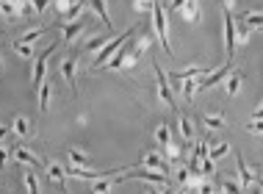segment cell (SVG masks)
Listing matches in <instances>:
<instances>
[{
	"instance_id": "1",
	"label": "cell",
	"mask_w": 263,
	"mask_h": 194,
	"mask_svg": "<svg viewBox=\"0 0 263 194\" xmlns=\"http://www.w3.org/2000/svg\"><path fill=\"white\" fill-rule=\"evenodd\" d=\"M136 31H142V25H133V28H127V31H122V33H119V36H116V39H108V42H105V48H103V50H100V53H97V56H95V61H92V67H95V69L105 67V61H108V58L114 56V53L119 50L122 45L127 42V39H133V36H136Z\"/></svg>"
},
{
	"instance_id": "2",
	"label": "cell",
	"mask_w": 263,
	"mask_h": 194,
	"mask_svg": "<svg viewBox=\"0 0 263 194\" xmlns=\"http://www.w3.org/2000/svg\"><path fill=\"white\" fill-rule=\"evenodd\" d=\"M153 28H155V36H158V45L163 48L166 56H174V48L169 42V25H166V14H163V6L155 3L153 6Z\"/></svg>"
},
{
	"instance_id": "3",
	"label": "cell",
	"mask_w": 263,
	"mask_h": 194,
	"mask_svg": "<svg viewBox=\"0 0 263 194\" xmlns=\"http://www.w3.org/2000/svg\"><path fill=\"white\" fill-rule=\"evenodd\" d=\"M153 69H155V84H158V97L163 100V105L166 108H178V100H174V95H172V89H169V81H166V72L161 69V64L158 61H153Z\"/></svg>"
},
{
	"instance_id": "4",
	"label": "cell",
	"mask_w": 263,
	"mask_h": 194,
	"mask_svg": "<svg viewBox=\"0 0 263 194\" xmlns=\"http://www.w3.org/2000/svg\"><path fill=\"white\" fill-rule=\"evenodd\" d=\"M225 50H227V61H233V56H236V17L230 11V3L225 9Z\"/></svg>"
},
{
	"instance_id": "5",
	"label": "cell",
	"mask_w": 263,
	"mask_h": 194,
	"mask_svg": "<svg viewBox=\"0 0 263 194\" xmlns=\"http://www.w3.org/2000/svg\"><path fill=\"white\" fill-rule=\"evenodd\" d=\"M139 167H142V169H150V172H163V175H169L166 158H163L158 150H144V152H142V161H139Z\"/></svg>"
},
{
	"instance_id": "6",
	"label": "cell",
	"mask_w": 263,
	"mask_h": 194,
	"mask_svg": "<svg viewBox=\"0 0 263 194\" xmlns=\"http://www.w3.org/2000/svg\"><path fill=\"white\" fill-rule=\"evenodd\" d=\"M56 48H58V45L53 42L50 48H48V50L42 53V56L36 58V64H33V72H31V84L36 86V89H39V86L45 84V75H48V58H50V53H56Z\"/></svg>"
},
{
	"instance_id": "7",
	"label": "cell",
	"mask_w": 263,
	"mask_h": 194,
	"mask_svg": "<svg viewBox=\"0 0 263 194\" xmlns=\"http://www.w3.org/2000/svg\"><path fill=\"white\" fill-rule=\"evenodd\" d=\"M238 178H241V186H247V189H252V186H260V175L258 169H252L247 161H244V156H238Z\"/></svg>"
},
{
	"instance_id": "8",
	"label": "cell",
	"mask_w": 263,
	"mask_h": 194,
	"mask_svg": "<svg viewBox=\"0 0 263 194\" xmlns=\"http://www.w3.org/2000/svg\"><path fill=\"white\" fill-rule=\"evenodd\" d=\"M125 178L144 180V183H155V186H166V183H169V175H163V172H150V169H133V172L125 175Z\"/></svg>"
},
{
	"instance_id": "9",
	"label": "cell",
	"mask_w": 263,
	"mask_h": 194,
	"mask_svg": "<svg viewBox=\"0 0 263 194\" xmlns=\"http://www.w3.org/2000/svg\"><path fill=\"white\" fill-rule=\"evenodd\" d=\"M75 72H78V58H64L61 61V78L69 84L72 97H78V84H75Z\"/></svg>"
},
{
	"instance_id": "10",
	"label": "cell",
	"mask_w": 263,
	"mask_h": 194,
	"mask_svg": "<svg viewBox=\"0 0 263 194\" xmlns=\"http://www.w3.org/2000/svg\"><path fill=\"white\" fill-rule=\"evenodd\" d=\"M230 72H233V61H227L225 67L213 69V72H210L208 78H202V81H200V89L205 92V89H210V86H216V84H219V81H225V78H227V75H230Z\"/></svg>"
},
{
	"instance_id": "11",
	"label": "cell",
	"mask_w": 263,
	"mask_h": 194,
	"mask_svg": "<svg viewBox=\"0 0 263 194\" xmlns=\"http://www.w3.org/2000/svg\"><path fill=\"white\" fill-rule=\"evenodd\" d=\"M14 158H17L20 164H28V167H33V169H42V167H45V164L39 161V158L33 156L28 147H17V150H14Z\"/></svg>"
},
{
	"instance_id": "12",
	"label": "cell",
	"mask_w": 263,
	"mask_h": 194,
	"mask_svg": "<svg viewBox=\"0 0 263 194\" xmlns=\"http://www.w3.org/2000/svg\"><path fill=\"white\" fill-rule=\"evenodd\" d=\"M67 161L72 164V167H89L92 158H89V152L78 150V147H69V150H67Z\"/></svg>"
},
{
	"instance_id": "13",
	"label": "cell",
	"mask_w": 263,
	"mask_h": 194,
	"mask_svg": "<svg viewBox=\"0 0 263 194\" xmlns=\"http://www.w3.org/2000/svg\"><path fill=\"white\" fill-rule=\"evenodd\" d=\"M236 20L247 22L249 28H263V14H260V11H255V9H244L241 14L236 17Z\"/></svg>"
},
{
	"instance_id": "14",
	"label": "cell",
	"mask_w": 263,
	"mask_h": 194,
	"mask_svg": "<svg viewBox=\"0 0 263 194\" xmlns=\"http://www.w3.org/2000/svg\"><path fill=\"white\" fill-rule=\"evenodd\" d=\"M92 3V11H95L97 17L105 22V28H108L111 33H114V22H111V17H108V9H105V0H89Z\"/></svg>"
},
{
	"instance_id": "15",
	"label": "cell",
	"mask_w": 263,
	"mask_h": 194,
	"mask_svg": "<svg viewBox=\"0 0 263 194\" xmlns=\"http://www.w3.org/2000/svg\"><path fill=\"white\" fill-rule=\"evenodd\" d=\"M48 178L53 180V183L61 186L64 180H67V169H64L61 164H56V161H48Z\"/></svg>"
},
{
	"instance_id": "16",
	"label": "cell",
	"mask_w": 263,
	"mask_h": 194,
	"mask_svg": "<svg viewBox=\"0 0 263 194\" xmlns=\"http://www.w3.org/2000/svg\"><path fill=\"white\" fill-rule=\"evenodd\" d=\"M0 17H6L9 22H14L20 17V9H17V0H0Z\"/></svg>"
},
{
	"instance_id": "17",
	"label": "cell",
	"mask_w": 263,
	"mask_h": 194,
	"mask_svg": "<svg viewBox=\"0 0 263 194\" xmlns=\"http://www.w3.org/2000/svg\"><path fill=\"white\" fill-rule=\"evenodd\" d=\"M241 81H244V72L241 69H233L230 78H227V97H236L238 89H241Z\"/></svg>"
},
{
	"instance_id": "18",
	"label": "cell",
	"mask_w": 263,
	"mask_h": 194,
	"mask_svg": "<svg viewBox=\"0 0 263 194\" xmlns=\"http://www.w3.org/2000/svg\"><path fill=\"white\" fill-rule=\"evenodd\" d=\"M11 131H14L20 139L31 136V120H28V117H17V120H14V125H11Z\"/></svg>"
},
{
	"instance_id": "19",
	"label": "cell",
	"mask_w": 263,
	"mask_h": 194,
	"mask_svg": "<svg viewBox=\"0 0 263 194\" xmlns=\"http://www.w3.org/2000/svg\"><path fill=\"white\" fill-rule=\"evenodd\" d=\"M22 183H25L28 194H39V178L33 175V169H25V172H22Z\"/></svg>"
},
{
	"instance_id": "20",
	"label": "cell",
	"mask_w": 263,
	"mask_h": 194,
	"mask_svg": "<svg viewBox=\"0 0 263 194\" xmlns=\"http://www.w3.org/2000/svg\"><path fill=\"white\" fill-rule=\"evenodd\" d=\"M202 122H205V128H208V131H222V128L227 125V122H225V117H222V114H208V117H202Z\"/></svg>"
},
{
	"instance_id": "21",
	"label": "cell",
	"mask_w": 263,
	"mask_h": 194,
	"mask_svg": "<svg viewBox=\"0 0 263 194\" xmlns=\"http://www.w3.org/2000/svg\"><path fill=\"white\" fill-rule=\"evenodd\" d=\"M80 31H83V22H80V20L67 22V25H64V42H72V39L78 36Z\"/></svg>"
},
{
	"instance_id": "22",
	"label": "cell",
	"mask_w": 263,
	"mask_h": 194,
	"mask_svg": "<svg viewBox=\"0 0 263 194\" xmlns=\"http://www.w3.org/2000/svg\"><path fill=\"white\" fill-rule=\"evenodd\" d=\"M111 186H116L114 178H97V180H92V191H95V194H108Z\"/></svg>"
},
{
	"instance_id": "23",
	"label": "cell",
	"mask_w": 263,
	"mask_h": 194,
	"mask_svg": "<svg viewBox=\"0 0 263 194\" xmlns=\"http://www.w3.org/2000/svg\"><path fill=\"white\" fill-rule=\"evenodd\" d=\"M227 152H230V144H227V142L208 147V158H210V161H219V158H225V156H227Z\"/></svg>"
},
{
	"instance_id": "24",
	"label": "cell",
	"mask_w": 263,
	"mask_h": 194,
	"mask_svg": "<svg viewBox=\"0 0 263 194\" xmlns=\"http://www.w3.org/2000/svg\"><path fill=\"white\" fill-rule=\"evenodd\" d=\"M50 95H53V89H50L48 81H45V84L39 86V108H42V111L50 108Z\"/></svg>"
},
{
	"instance_id": "25",
	"label": "cell",
	"mask_w": 263,
	"mask_h": 194,
	"mask_svg": "<svg viewBox=\"0 0 263 194\" xmlns=\"http://www.w3.org/2000/svg\"><path fill=\"white\" fill-rule=\"evenodd\" d=\"M197 89H200V78H186L183 81V97L186 100H194Z\"/></svg>"
},
{
	"instance_id": "26",
	"label": "cell",
	"mask_w": 263,
	"mask_h": 194,
	"mask_svg": "<svg viewBox=\"0 0 263 194\" xmlns=\"http://www.w3.org/2000/svg\"><path fill=\"white\" fill-rule=\"evenodd\" d=\"M169 139H172V131H169V125H158V128H155V144H158V147H166Z\"/></svg>"
},
{
	"instance_id": "27",
	"label": "cell",
	"mask_w": 263,
	"mask_h": 194,
	"mask_svg": "<svg viewBox=\"0 0 263 194\" xmlns=\"http://www.w3.org/2000/svg\"><path fill=\"white\" fill-rule=\"evenodd\" d=\"M111 39V33H105V36H95V39H89L86 42V53H100L105 48V42Z\"/></svg>"
},
{
	"instance_id": "28",
	"label": "cell",
	"mask_w": 263,
	"mask_h": 194,
	"mask_svg": "<svg viewBox=\"0 0 263 194\" xmlns=\"http://www.w3.org/2000/svg\"><path fill=\"white\" fill-rule=\"evenodd\" d=\"M80 14H83V0H75V3H72V6H69V9H67V14H64V20H67V22H75V20H78Z\"/></svg>"
},
{
	"instance_id": "29",
	"label": "cell",
	"mask_w": 263,
	"mask_h": 194,
	"mask_svg": "<svg viewBox=\"0 0 263 194\" xmlns=\"http://www.w3.org/2000/svg\"><path fill=\"white\" fill-rule=\"evenodd\" d=\"M249 31L252 28L247 25V22H241V20H236V42H241V45H247V39H249Z\"/></svg>"
},
{
	"instance_id": "30",
	"label": "cell",
	"mask_w": 263,
	"mask_h": 194,
	"mask_svg": "<svg viewBox=\"0 0 263 194\" xmlns=\"http://www.w3.org/2000/svg\"><path fill=\"white\" fill-rule=\"evenodd\" d=\"M178 125H180V136H183L186 142H191V139H194V125H191V122L186 120V117H180Z\"/></svg>"
},
{
	"instance_id": "31",
	"label": "cell",
	"mask_w": 263,
	"mask_h": 194,
	"mask_svg": "<svg viewBox=\"0 0 263 194\" xmlns=\"http://www.w3.org/2000/svg\"><path fill=\"white\" fill-rule=\"evenodd\" d=\"M42 33H45V28H33V31H28L25 36H22V39H17V42H20V45H33L39 36H42Z\"/></svg>"
},
{
	"instance_id": "32",
	"label": "cell",
	"mask_w": 263,
	"mask_h": 194,
	"mask_svg": "<svg viewBox=\"0 0 263 194\" xmlns=\"http://www.w3.org/2000/svg\"><path fill=\"white\" fill-rule=\"evenodd\" d=\"M180 156H183V147L169 139V144H166V158H172V161H174V158H180Z\"/></svg>"
},
{
	"instance_id": "33",
	"label": "cell",
	"mask_w": 263,
	"mask_h": 194,
	"mask_svg": "<svg viewBox=\"0 0 263 194\" xmlns=\"http://www.w3.org/2000/svg\"><path fill=\"white\" fill-rule=\"evenodd\" d=\"M180 14H183L186 20H191V22H194V20H197V0H189V3H186V9L180 11Z\"/></svg>"
},
{
	"instance_id": "34",
	"label": "cell",
	"mask_w": 263,
	"mask_h": 194,
	"mask_svg": "<svg viewBox=\"0 0 263 194\" xmlns=\"http://www.w3.org/2000/svg\"><path fill=\"white\" fill-rule=\"evenodd\" d=\"M17 9H20V17H31L33 14V3H31V0H17Z\"/></svg>"
},
{
	"instance_id": "35",
	"label": "cell",
	"mask_w": 263,
	"mask_h": 194,
	"mask_svg": "<svg viewBox=\"0 0 263 194\" xmlns=\"http://www.w3.org/2000/svg\"><path fill=\"white\" fill-rule=\"evenodd\" d=\"M14 50H17V56H20V58H31V56H33V48H31V45L14 42Z\"/></svg>"
},
{
	"instance_id": "36",
	"label": "cell",
	"mask_w": 263,
	"mask_h": 194,
	"mask_svg": "<svg viewBox=\"0 0 263 194\" xmlns=\"http://www.w3.org/2000/svg\"><path fill=\"white\" fill-rule=\"evenodd\" d=\"M155 0H133V9L136 11H153Z\"/></svg>"
},
{
	"instance_id": "37",
	"label": "cell",
	"mask_w": 263,
	"mask_h": 194,
	"mask_svg": "<svg viewBox=\"0 0 263 194\" xmlns=\"http://www.w3.org/2000/svg\"><path fill=\"white\" fill-rule=\"evenodd\" d=\"M31 3H33V14H45L53 0H31Z\"/></svg>"
},
{
	"instance_id": "38",
	"label": "cell",
	"mask_w": 263,
	"mask_h": 194,
	"mask_svg": "<svg viewBox=\"0 0 263 194\" xmlns=\"http://www.w3.org/2000/svg\"><path fill=\"white\" fill-rule=\"evenodd\" d=\"M191 180V172H189V167H183V169H178V186H186Z\"/></svg>"
},
{
	"instance_id": "39",
	"label": "cell",
	"mask_w": 263,
	"mask_h": 194,
	"mask_svg": "<svg viewBox=\"0 0 263 194\" xmlns=\"http://www.w3.org/2000/svg\"><path fill=\"white\" fill-rule=\"evenodd\" d=\"M222 189H225V194H241V186L233 183V180H225V183H222Z\"/></svg>"
},
{
	"instance_id": "40",
	"label": "cell",
	"mask_w": 263,
	"mask_h": 194,
	"mask_svg": "<svg viewBox=\"0 0 263 194\" xmlns=\"http://www.w3.org/2000/svg\"><path fill=\"white\" fill-rule=\"evenodd\" d=\"M200 172H202V175H213V172H216V161L205 158V161H202V167H200Z\"/></svg>"
},
{
	"instance_id": "41",
	"label": "cell",
	"mask_w": 263,
	"mask_h": 194,
	"mask_svg": "<svg viewBox=\"0 0 263 194\" xmlns=\"http://www.w3.org/2000/svg\"><path fill=\"white\" fill-rule=\"evenodd\" d=\"M247 131H249V133H263V120H252V122L247 125Z\"/></svg>"
},
{
	"instance_id": "42",
	"label": "cell",
	"mask_w": 263,
	"mask_h": 194,
	"mask_svg": "<svg viewBox=\"0 0 263 194\" xmlns=\"http://www.w3.org/2000/svg\"><path fill=\"white\" fill-rule=\"evenodd\" d=\"M69 6H72V0H56V11H61V14H67Z\"/></svg>"
},
{
	"instance_id": "43",
	"label": "cell",
	"mask_w": 263,
	"mask_h": 194,
	"mask_svg": "<svg viewBox=\"0 0 263 194\" xmlns=\"http://www.w3.org/2000/svg\"><path fill=\"white\" fill-rule=\"evenodd\" d=\"M186 3H189V0H169V6H172L174 11H183V9H186Z\"/></svg>"
},
{
	"instance_id": "44",
	"label": "cell",
	"mask_w": 263,
	"mask_h": 194,
	"mask_svg": "<svg viewBox=\"0 0 263 194\" xmlns=\"http://www.w3.org/2000/svg\"><path fill=\"white\" fill-rule=\"evenodd\" d=\"M6 161H9V150H6L3 144H0V169L6 167Z\"/></svg>"
},
{
	"instance_id": "45",
	"label": "cell",
	"mask_w": 263,
	"mask_h": 194,
	"mask_svg": "<svg viewBox=\"0 0 263 194\" xmlns=\"http://www.w3.org/2000/svg\"><path fill=\"white\" fill-rule=\"evenodd\" d=\"M6 136H9V128H3V125H0V144L6 142Z\"/></svg>"
},
{
	"instance_id": "46",
	"label": "cell",
	"mask_w": 263,
	"mask_h": 194,
	"mask_svg": "<svg viewBox=\"0 0 263 194\" xmlns=\"http://www.w3.org/2000/svg\"><path fill=\"white\" fill-rule=\"evenodd\" d=\"M252 120H263V105H260L258 111H255V117H252Z\"/></svg>"
},
{
	"instance_id": "47",
	"label": "cell",
	"mask_w": 263,
	"mask_h": 194,
	"mask_svg": "<svg viewBox=\"0 0 263 194\" xmlns=\"http://www.w3.org/2000/svg\"><path fill=\"white\" fill-rule=\"evenodd\" d=\"M163 194H174V191H172V189H166V191H163Z\"/></svg>"
},
{
	"instance_id": "48",
	"label": "cell",
	"mask_w": 263,
	"mask_h": 194,
	"mask_svg": "<svg viewBox=\"0 0 263 194\" xmlns=\"http://www.w3.org/2000/svg\"><path fill=\"white\" fill-rule=\"evenodd\" d=\"M147 194H158V191H153V189H147Z\"/></svg>"
},
{
	"instance_id": "49",
	"label": "cell",
	"mask_w": 263,
	"mask_h": 194,
	"mask_svg": "<svg viewBox=\"0 0 263 194\" xmlns=\"http://www.w3.org/2000/svg\"><path fill=\"white\" fill-rule=\"evenodd\" d=\"M260 194H263V186H260Z\"/></svg>"
},
{
	"instance_id": "50",
	"label": "cell",
	"mask_w": 263,
	"mask_h": 194,
	"mask_svg": "<svg viewBox=\"0 0 263 194\" xmlns=\"http://www.w3.org/2000/svg\"><path fill=\"white\" fill-rule=\"evenodd\" d=\"M0 67H3V61H0Z\"/></svg>"
}]
</instances>
